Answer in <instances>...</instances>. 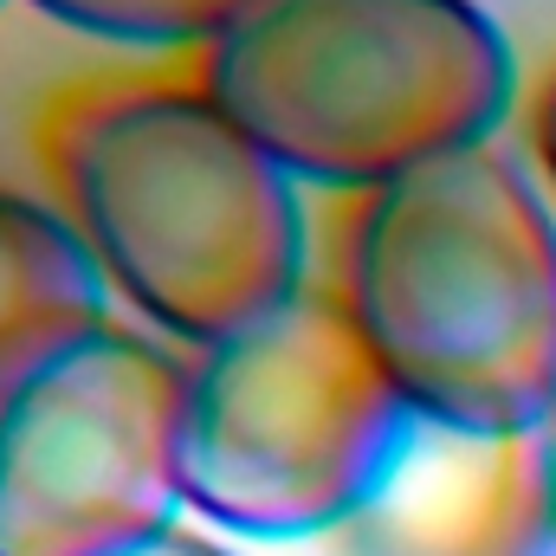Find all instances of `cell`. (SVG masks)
<instances>
[{
	"label": "cell",
	"mask_w": 556,
	"mask_h": 556,
	"mask_svg": "<svg viewBox=\"0 0 556 556\" xmlns=\"http://www.w3.org/2000/svg\"><path fill=\"white\" fill-rule=\"evenodd\" d=\"M324 285L415 420L485 440L556 427V201L511 149L350 201Z\"/></svg>",
	"instance_id": "1"
},
{
	"label": "cell",
	"mask_w": 556,
	"mask_h": 556,
	"mask_svg": "<svg viewBox=\"0 0 556 556\" xmlns=\"http://www.w3.org/2000/svg\"><path fill=\"white\" fill-rule=\"evenodd\" d=\"M46 162L111 298L181 356L317 285L304 188L201 78H124L65 98L46 124Z\"/></svg>",
	"instance_id": "2"
},
{
	"label": "cell",
	"mask_w": 556,
	"mask_h": 556,
	"mask_svg": "<svg viewBox=\"0 0 556 556\" xmlns=\"http://www.w3.org/2000/svg\"><path fill=\"white\" fill-rule=\"evenodd\" d=\"M194 78L298 188L363 201L498 142L525 72L485 0H253Z\"/></svg>",
	"instance_id": "3"
},
{
	"label": "cell",
	"mask_w": 556,
	"mask_h": 556,
	"mask_svg": "<svg viewBox=\"0 0 556 556\" xmlns=\"http://www.w3.org/2000/svg\"><path fill=\"white\" fill-rule=\"evenodd\" d=\"M415 415L330 285L188 350L175 402L181 511L227 538H337L408 446Z\"/></svg>",
	"instance_id": "4"
},
{
	"label": "cell",
	"mask_w": 556,
	"mask_h": 556,
	"mask_svg": "<svg viewBox=\"0 0 556 556\" xmlns=\"http://www.w3.org/2000/svg\"><path fill=\"white\" fill-rule=\"evenodd\" d=\"M181 350L104 324L0 395V556H130L181 525Z\"/></svg>",
	"instance_id": "5"
},
{
	"label": "cell",
	"mask_w": 556,
	"mask_h": 556,
	"mask_svg": "<svg viewBox=\"0 0 556 556\" xmlns=\"http://www.w3.org/2000/svg\"><path fill=\"white\" fill-rule=\"evenodd\" d=\"M556 511V433H453L415 420L389 479L337 531L343 556H505Z\"/></svg>",
	"instance_id": "6"
},
{
	"label": "cell",
	"mask_w": 556,
	"mask_h": 556,
	"mask_svg": "<svg viewBox=\"0 0 556 556\" xmlns=\"http://www.w3.org/2000/svg\"><path fill=\"white\" fill-rule=\"evenodd\" d=\"M111 324V285L59 201L0 181V395Z\"/></svg>",
	"instance_id": "7"
},
{
	"label": "cell",
	"mask_w": 556,
	"mask_h": 556,
	"mask_svg": "<svg viewBox=\"0 0 556 556\" xmlns=\"http://www.w3.org/2000/svg\"><path fill=\"white\" fill-rule=\"evenodd\" d=\"M39 20L124 46V52H207L253 0H26Z\"/></svg>",
	"instance_id": "8"
},
{
	"label": "cell",
	"mask_w": 556,
	"mask_h": 556,
	"mask_svg": "<svg viewBox=\"0 0 556 556\" xmlns=\"http://www.w3.org/2000/svg\"><path fill=\"white\" fill-rule=\"evenodd\" d=\"M531 162H538V181L556 201V65L544 72L538 98H531Z\"/></svg>",
	"instance_id": "9"
},
{
	"label": "cell",
	"mask_w": 556,
	"mask_h": 556,
	"mask_svg": "<svg viewBox=\"0 0 556 556\" xmlns=\"http://www.w3.org/2000/svg\"><path fill=\"white\" fill-rule=\"evenodd\" d=\"M130 556H233V551L214 544V538H201V531H188V525H175V531H162V538L137 544Z\"/></svg>",
	"instance_id": "10"
},
{
	"label": "cell",
	"mask_w": 556,
	"mask_h": 556,
	"mask_svg": "<svg viewBox=\"0 0 556 556\" xmlns=\"http://www.w3.org/2000/svg\"><path fill=\"white\" fill-rule=\"evenodd\" d=\"M505 556H556V511H551V518H538V525H531V531H525Z\"/></svg>",
	"instance_id": "11"
},
{
	"label": "cell",
	"mask_w": 556,
	"mask_h": 556,
	"mask_svg": "<svg viewBox=\"0 0 556 556\" xmlns=\"http://www.w3.org/2000/svg\"><path fill=\"white\" fill-rule=\"evenodd\" d=\"M0 7H7V0H0Z\"/></svg>",
	"instance_id": "12"
},
{
	"label": "cell",
	"mask_w": 556,
	"mask_h": 556,
	"mask_svg": "<svg viewBox=\"0 0 556 556\" xmlns=\"http://www.w3.org/2000/svg\"><path fill=\"white\" fill-rule=\"evenodd\" d=\"M551 433H556V427H551Z\"/></svg>",
	"instance_id": "13"
}]
</instances>
